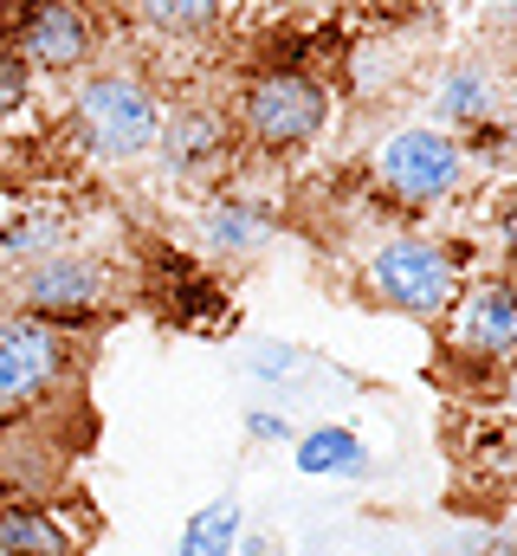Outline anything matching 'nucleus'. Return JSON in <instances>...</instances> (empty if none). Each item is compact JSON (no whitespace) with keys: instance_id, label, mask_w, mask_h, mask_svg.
Wrapping results in <instances>:
<instances>
[{"instance_id":"13","label":"nucleus","mask_w":517,"mask_h":556,"mask_svg":"<svg viewBox=\"0 0 517 556\" xmlns=\"http://www.w3.org/2000/svg\"><path fill=\"white\" fill-rule=\"evenodd\" d=\"M298 466H304L311 479H356V472L369 466V446H363L350 427L324 420V427L298 433Z\"/></svg>"},{"instance_id":"19","label":"nucleus","mask_w":517,"mask_h":556,"mask_svg":"<svg viewBox=\"0 0 517 556\" xmlns=\"http://www.w3.org/2000/svg\"><path fill=\"white\" fill-rule=\"evenodd\" d=\"M492 227H499V247H505V260L517 266V188L499 201V214H492Z\"/></svg>"},{"instance_id":"14","label":"nucleus","mask_w":517,"mask_h":556,"mask_svg":"<svg viewBox=\"0 0 517 556\" xmlns=\"http://www.w3.org/2000/svg\"><path fill=\"white\" fill-rule=\"evenodd\" d=\"M65 247V214L59 207H26L13 220H0V266H26Z\"/></svg>"},{"instance_id":"8","label":"nucleus","mask_w":517,"mask_h":556,"mask_svg":"<svg viewBox=\"0 0 517 556\" xmlns=\"http://www.w3.org/2000/svg\"><path fill=\"white\" fill-rule=\"evenodd\" d=\"M446 350L466 363H512L517 356V278H479L459 285V298L440 317Z\"/></svg>"},{"instance_id":"3","label":"nucleus","mask_w":517,"mask_h":556,"mask_svg":"<svg viewBox=\"0 0 517 556\" xmlns=\"http://www.w3.org/2000/svg\"><path fill=\"white\" fill-rule=\"evenodd\" d=\"M234 124L240 137L265 149V155H291V149H311L330 124V85L317 72H298V65H272L247 78L240 104H234Z\"/></svg>"},{"instance_id":"20","label":"nucleus","mask_w":517,"mask_h":556,"mask_svg":"<svg viewBox=\"0 0 517 556\" xmlns=\"http://www.w3.org/2000/svg\"><path fill=\"white\" fill-rule=\"evenodd\" d=\"M247 427H253L258 440H285V433H291V427H285V415H253Z\"/></svg>"},{"instance_id":"7","label":"nucleus","mask_w":517,"mask_h":556,"mask_svg":"<svg viewBox=\"0 0 517 556\" xmlns=\"http://www.w3.org/2000/svg\"><path fill=\"white\" fill-rule=\"evenodd\" d=\"M7 46L26 72H78L98 52V13L85 0H13Z\"/></svg>"},{"instance_id":"5","label":"nucleus","mask_w":517,"mask_h":556,"mask_svg":"<svg viewBox=\"0 0 517 556\" xmlns=\"http://www.w3.org/2000/svg\"><path fill=\"white\" fill-rule=\"evenodd\" d=\"M111 291H117V273L98 260V253H72V247H59V253H46V260H26V266H13V304L26 311V317H46V324H91L104 304H111Z\"/></svg>"},{"instance_id":"9","label":"nucleus","mask_w":517,"mask_h":556,"mask_svg":"<svg viewBox=\"0 0 517 556\" xmlns=\"http://www.w3.org/2000/svg\"><path fill=\"white\" fill-rule=\"evenodd\" d=\"M162 175L181 188V194H207L220 175H227V162H234V130H227V117L220 111H207V104H181V111H168L162 117Z\"/></svg>"},{"instance_id":"12","label":"nucleus","mask_w":517,"mask_h":556,"mask_svg":"<svg viewBox=\"0 0 517 556\" xmlns=\"http://www.w3.org/2000/svg\"><path fill=\"white\" fill-rule=\"evenodd\" d=\"M433 111H440L446 124H466V130L492 124V111H499V85H492V72H486V65H472V59L446 65V72H440V85H433Z\"/></svg>"},{"instance_id":"11","label":"nucleus","mask_w":517,"mask_h":556,"mask_svg":"<svg viewBox=\"0 0 517 556\" xmlns=\"http://www.w3.org/2000/svg\"><path fill=\"white\" fill-rule=\"evenodd\" d=\"M272 240V207L265 201H207L201 207V247L214 260H253Z\"/></svg>"},{"instance_id":"15","label":"nucleus","mask_w":517,"mask_h":556,"mask_svg":"<svg viewBox=\"0 0 517 556\" xmlns=\"http://www.w3.org/2000/svg\"><path fill=\"white\" fill-rule=\"evenodd\" d=\"M220 13H227V0H136V20L168 39H201L220 26Z\"/></svg>"},{"instance_id":"21","label":"nucleus","mask_w":517,"mask_h":556,"mask_svg":"<svg viewBox=\"0 0 517 556\" xmlns=\"http://www.w3.org/2000/svg\"><path fill=\"white\" fill-rule=\"evenodd\" d=\"M512 472H517V427H512Z\"/></svg>"},{"instance_id":"17","label":"nucleus","mask_w":517,"mask_h":556,"mask_svg":"<svg viewBox=\"0 0 517 556\" xmlns=\"http://www.w3.org/2000/svg\"><path fill=\"white\" fill-rule=\"evenodd\" d=\"M168 273H175V298H168V311L181 317V324H220V311H227V298H220V285L207 273H194L188 260H162Z\"/></svg>"},{"instance_id":"10","label":"nucleus","mask_w":517,"mask_h":556,"mask_svg":"<svg viewBox=\"0 0 517 556\" xmlns=\"http://www.w3.org/2000/svg\"><path fill=\"white\" fill-rule=\"evenodd\" d=\"M85 525L65 505H0V556H78Z\"/></svg>"},{"instance_id":"18","label":"nucleus","mask_w":517,"mask_h":556,"mask_svg":"<svg viewBox=\"0 0 517 556\" xmlns=\"http://www.w3.org/2000/svg\"><path fill=\"white\" fill-rule=\"evenodd\" d=\"M26 85H33V72H26V65H20V52L0 39V124L26 104Z\"/></svg>"},{"instance_id":"2","label":"nucleus","mask_w":517,"mask_h":556,"mask_svg":"<svg viewBox=\"0 0 517 556\" xmlns=\"http://www.w3.org/2000/svg\"><path fill=\"white\" fill-rule=\"evenodd\" d=\"M162 117L168 111H162L155 85L136 72H98L72 98V124L98 162H142L162 142Z\"/></svg>"},{"instance_id":"1","label":"nucleus","mask_w":517,"mask_h":556,"mask_svg":"<svg viewBox=\"0 0 517 556\" xmlns=\"http://www.w3.org/2000/svg\"><path fill=\"white\" fill-rule=\"evenodd\" d=\"M459 285H466L459 260L440 240L414 233V227L369 240V253H363V291L382 311H401V317H427V324L446 317V304L459 298Z\"/></svg>"},{"instance_id":"16","label":"nucleus","mask_w":517,"mask_h":556,"mask_svg":"<svg viewBox=\"0 0 517 556\" xmlns=\"http://www.w3.org/2000/svg\"><path fill=\"white\" fill-rule=\"evenodd\" d=\"M234 538H240V505H234V498H214L207 511L188 518L175 556H234Z\"/></svg>"},{"instance_id":"4","label":"nucleus","mask_w":517,"mask_h":556,"mask_svg":"<svg viewBox=\"0 0 517 556\" xmlns=\"http://www.w3.org/2000/svg\"><path fill=\"white\" fill-rule=\"evenodd\" d=\"M466 168H472L466 142L433 130V124H401L369 155V175H376V188L394 207H440V201H453L466 188Z\"/></svg>"},{"instance_id":"6","label":"nucleus","mask_w":517,"mask_h":556,"mask_svg":"<svg viewBox=\"0 0 517 556\" xmlns=\"http://www.w3.org/2000/svg\"><path fill=\"white\" fill-rule=\"evenodd\" d=\"M72 376V337L46 317L0 311V415H33Z\"/></svg>"}]
</instances>
